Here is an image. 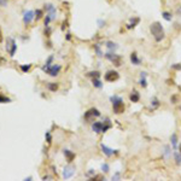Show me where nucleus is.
I'll list each match as a JSON object with an SVG mask.
<instances>
[{
  "mask_svg": "<svg viewBox=\"0 0 181 181\" xmlns=\"http://www.w3.org/2000/svg\"><path fill=\"white\" fill-rule=\"evenodd\" d=\"M150 33H151V35L153 36L156 42H162L163 40L165 39L164 28H163L162 23L158 22V21L152 22V23L150 24Z\"/></svg>",
  "mask_w": 181,
  "mask_h": 181,
  "instance_id": "f257e3e1",
  "label": "nucleus"
},
{
  "mask_svg": "<svg viewBox=\"0 0 181 181\" xmlns=\"http://www.w3.org/2000/svg\"><path fill=\"white\" fill-rule=\"evenodd\" d=\"M110 102L112 104V110L116 115L119 114H123L126 106H124V102H123V98L119 97V95H111L110 97Z\"/></svg>",
  "mask_w": 181,
  "mask_h": 181,
  "instance_id": "f03ea898",
  "label": "nucleus"
},
{
  "mask_svg": "<svg viewBox=\"0 0 181 181\" xmlns=\"http://www.w3.org/2000/svg\"><path fill=\"white\" fill-rule=\"evenodd\" d=\"M104 57L109 60V62H111L112 64H115L116 66H121L122 65V57L119 54H117L116 52H110L107 51L106 53H104Z\"/></svg>",
  "mask_w": 181,
  "mask_h": 181,
  "instance_id": "7ed1b4c3",
  "label": "nucleus"
},
{
  "mask_svg": "<svg viewBox=\"0 0 181 181\" xmlns=\"http://www.w3.org/2000/svg\"><path fill=\"white\" fill-rule=\"evenodd\" d=\"M102 116V114H100V111L98 109L95 107H90L89 110H87V111L85 112L83 115V118L85 121H88V122H92V121H94V118H98Z\"/></svg>",
  "mask_w": 181,
  "mask_h": 181,
  "instance_id": "20e7f679",
  "label": "nucleus"
},
{
  "mask_svg": "<svg viewBox=\"0 0 181 181\" xmlns=\"http://www.w3.org/2000/svg\"><path fill=\"white\" fill-rule=\"evenodd\" d=\"M42 71H45L46 74H48L49 76H52V77H56L59 71L62 70V65H59V64H52L51 66H42Z\"/></svg>",
  "mask_w": 181,
  "mask_h": 181,
  "instance_id": "39448f33",
  "label": "nucleus"
},
{
  "mask_svg": "<svg viewBox=\"0 0 181 181\" xmlns=\"http://www.w3.org/2000/svg\"><path fill=\"white\" fill-rule=\"evenodd\" d=\"M6 51L8 52L10 57H13L16 51H17V44L16 40L13 37H7V42H6Z\"/></svg>",
  "mask_w": 181,
  "mask_h": 181,
  "instance_id": "423d86ee",
  "label": "nucleus"
},
{
  "mask_svg": "<svg viewBox=\"0 0 181 181\" xmlns=\"http://www.w3.org/2000/svg\"><path fill=\"white\" fill-rule=\"evenodd\" d=\"M104 78L107 82H115L119 78V74H118V71H116V70H109V71L105 73Z\"/></svg>",
  "mask_w": 181,
  "mask_h": 181,
  "instance_id": "0eeeda50",
  "label": "nucleus"
},
{
  "mask_svg": "<svg viewBox=\"0 0 181 181\" xmlns=\"http://www.w3.org/2000/svg\"><path fill=\"white\" fill-rule=\"evenodd\" d=\"M100 148H102L103 153H104L106 157H112V156H115V155L118 153V150H114V148H111V147L106 146V145L103 144V143L100 144Z\"/></svg>",
  "mask_w": 181,
  "mask_h": 181,
  "instance_id": "6e6552de",
  "label": "nucleus"
},
{
  "mask_svg": "<svg viewBox=\"0 0 181 181\" xmlns=\"http://www.w3.org/2000/svg\"><path fill=\"white\" fill-rule=\"evenodd\" d=\"M35 19V11H32V10H28L23 13V23L24 24H30Z\"/></svg>",
  "mask_w": 181,
  "mask_h": 181,
  "instance_id": "1a4fd4ad",
  "label": "nucleus"
},
{
  "mask_svg": "<svg viewBox=\"0 0 181 181\" xmlns=\"http://www.w3.org/2000/svg\"><path fill=\"white\" fill-rule=\"evenodd\" d=\"M45 8H46V12L47 15H49V17L52 18V21L57 18V10H56V6L53 4H46L45 5Z\"/></svg>",
  "mask_w": 181,
  "mask_h": 181,
  "instance_id": "9d476101",
  "label": "nucleus"
},
{
  "mask_svg": "<svg viewBox=\"0 0 181 181\" xmlns=\"http://www.w3.org/2000/svg\"><path fill=\"white\" fill-rule=\"evenodd\" d=\"M75 167L74 165H66V167H64V169H63V176H64V179H70V177H73L74 176V174H75Z\"/></svg>",
  "mask_w": 181,
  "mask_h": 181,
  "instance_id": "9b49d317",
  "label": "nucleus"
},
{
  "mask_svg": "<svg viewBox=\"0 0 181 181\" xmlns=\"http://www.w3.org/2000/svg\"><path fill=\"white\" fill-rule=\"evenodd\" d=\"M139 85H140V87H143V88H146L147 87V73L146 71H141V73H140Z\"/></svg>",
  "mask_w": 181,
  "mask_h": 181,
  "instance_id": "f8f14e48",
  "label": "nucleus"
},
{
  "mask_svg": "<svg viewBox=\"0 0 181 181\" xmlns=\"http://www.w3.org/2000/svg\"><path fill=\"white\" fill-rule=\"evenodd\" d=\"M105 47L107 48V51H110V52H116L119 46H118L115 41H111V40H109V41L105 42Z\"/></svg>",
  "mask_w": 181,
  "mask_h": 181,
  "instance_id": "ddd939ff",
  "label": "nucleus"
},
{
  "mask_svg": "<svg viewBox=\"0 0 181 181\" xmlns=\"http://www.w3.org/2000/svg\"><path fill=\"white\" fill-rule=\"evenodd\" d=\"M140 23V17H132L129 19V23L126 25L127 29H134Z\"/></svg>",
  "mask_w": 181,
  "mask_h": 181,
  "instance_id": "4468645a",
  "label": "nucleus"
},
{
  "mask_svg": "<svg viewBox=\"0 0 181 181\" xmlns=\"http://www.w3.org/2000/svg\"><path fill=\"white\" fill-rule=\"evenodd\" d=\"M103 122H93L92 123V129H93V132L97 133V134H100V133H103Z\"/></svg>",
  "mask_w": 181,
  "mask_h": 181,
  "instance_id": "2eb2a0df",
  "label": "nucleus"
},
{
  "mask_svg": "<svg viewBox=\"0 0 181 181\" xmlns=\"http://www.w3.org/2000/svg\"><path fill=\"white\" fill-rule=\"evenodd\" d=\"M130 62H132V64L133 65H140L141 64V59L139 58V56H138V53L136 52H132L130 53Z\"/></svg>",
  "mask_w": 181,
  "mask_h": 181,
  "instance_id": "dca6fc26",
  "label": "nucleus"
},
{
  "mask_svg": "<svg viewBox=\"0 0 181 181\" xmlns=\"http://www.w3.org/2000/svg\"><path fill=\"white\" fill-rule=\"evenodd\" d=\"M129 99H130V102H132V103H138L140 100V94H139L138 90L133 89L132 93H130V95H129Z\"/></svg>",
  "mask_w": 181,
  "mask_h": 181,
  "instance_id": "f3484780",
  "label": "nucleus"
},
{
  "mask_svg": "<svg viewBox=\"0 0 181 181\" xmlns=\"http://www.w3.org/2000/svg\"><path fill=\"white\" fill-rule=\"evenodd\" d=\"M63 153H64V156L66 157L68 163H71L73 160H74V158H75V153L73 152V151H70V150H64V151H63Z\"/></svg>",
  "mask_w": 181,
  "mask_h": 181,
  "instance_id": "a211bd4d",
  "label": "nucleus"
},
{
  "mask_svg": "<svg viewBox=\"0 0 181 181\" xmlns=\"http://www.w3.org/2000/svg\"><path fill=\"white\" fill-rule=\"evenodd\" d=\"M93 48H94V52H95V54H97L99 58L104 57V52L102 51V45H100V44L95 42V44L93 45Z\"/></svg>",
  "mask_w": 181,
  "mask_h": 181,
  "instance_id": "6ab92c4d",
  "label": "nucleus"
},
{
  "mask_svg": "<svg viewBox=\"0 0 181 181\" xmlns=\"http://www.w3.org/2000/svg\"><path fill=\"white\" fill-rule=\"evenodd\" d=\"M92 85H93V87H95V88H98V89H102V88L104 87V83L102 82L100 77H94V78H92Z\"/></svg>",
  "mask_w": 181,
  "mask_h": 181,
  "instance_id": "aec40b11",
  "label": "nucleus"
},
{
  "mask_svg": "<svg viewBox=\"0 0 181 181\" xmlns=\"http://www.w3.org/2000/svg\"><path fill=\"white\" fill-rule=\"evenodd\" d=\"M170 143H172L173 150H177L179 139H177V135H176V133H173V134H172V136H170Z\"/></svg>",
  "mask_w": 181,
  "mask_h": 181,
  "instance_id": "412c9836",
  "label": "nucleus"
},
{
  "mask_svg": "<svg viewBox=\"0 0 181 181\" xmlns=\"http://www.w3.org/2000/svg\"><path fill=\"white\" fill-rule=\"evenodd\" d=\"M159 105H160V102L158 100L157 97H153L152 99H151V106H150L151 110H156L157 107H159Z\"/></svg>",
  "mask_w": 181,
  "mask_h": 181,
  "instance_id": "4be33fe9",
  "label": "nucleus"
},
{
  "mask_svg": "<svg viewBox=\"0 0 181 181\" xmlns=\"http://www.w3.org/2000/svg\"><path fill=\"white\" fill-rule=\"evenodd\" d=\"M163 156H164V158H170L172 157V148H170V146L169 145H165L164 147H163Z\"/></svg>",
  "mask_w": 181,
  "mask_h": 181,
  "instance_id": "5701e85b",
  "label": "nucleus"
},
{
  "mask_svg": "<svg viewBox=\"0 0 181 181\" xmlns=\"http://www.w3.org/2000/svg\"><path fill=\"white\" fill-rule=\"evenodd\" d=\"M162 17H163L164 21H167V22H172L173 21V15H172V12H169V11H163L162 12Z\"/></svg>",
  "mask_w": 181,
  "mask_h": 181,
  "instance_id": "b1692460",
  "label": "nucleus"
},
{
  "mask_svg": "<svg viewBox=\"0 0 181 181\" xmlns=\"http://www.w3.org/2000/svg\"><path fill=\"white\" fill-rule=\"evenodd\" d=\"M47 88H48V90H51V92H56V90H58V88H59V85L57 82H48Z\"/></svg>",
  "mask_w": 181,
  "mask_h": 181,
  "instance_id": "393cba45",
  "label": "nucleus"
},
{
  "mask_svg": "<svg viewBox=\"0 0 181 181\" xmlns=\"http://www.w3.org/2000/svg\"><path fill=\"white\" fill-rule=\"evenodd\" d=\"M44 17V11L41 8H37V10H35V19L36 21H39V19H41Z\"/></svg>",
  "mask_w": 181,
  "mask_h": 181,
  "instance_id": "a878e982",
  "label": "nucleus"
},
{
  "mask_svg": "<svg viewBox=\"0 0 181 181\" xmlns=\"http://www.w3.org/2000/svg\"><path fill=\"white\" fill-rule=\"evenodd\" d=\"M100 74L98 70H94V71H89V73H87V76L88 77H92V78H94V77H100Z\"/></svg>",
  "mask_w": 181,
  "mask_h": 181,
  "instance_id": "bb28decb",
  "label": "nucleus"
},
{
  "mask_svg": "<svg viewBox=\"0 0 181 181\" xmlns=\"http://www.w3.org/2000/svg\"><path fill=\"white\" fill-rule=\"evenodd\" d=\"M53 59H54V56L51 54L47 59H46V62H45V66H51L53 64Z\"/></svg>",
  "mask_w": 181,
  "mask_h": 181,
  "instance_id": "cd10ccee",
  "label": "nucleus"
},
{
  "mask_svg": "<svg viewBox=\"0 0 181 181\" xmlns=\"http://www.w3.org/2000/svg\"><path fill=\"white\" fill-rule=\"evenodd\" d=\"M174 158H175L176 164L180 165V164H181V155H180V152H177L176 150H175V152H174Z\"/></svg>",
  "mask_w": 181,
  "mask_h": 181,
  "instance_id": "c85d7f7f",
  "label": "nucleus"
},
{
  "mask_svg": "<svg viewBox=\"0 0 181 181\" xmlns=\"http://www.w3.org/2000/svg\"><path fill=\"white\" fill-rule=\"evenodd\" d=\"M109 170H110V165H109L107 163H103V164H102V172H103L104 174H107Z\"/></svg>",
  "mask_w": 181,
  "mask_h": 181,
  "instance_id": "c756f323",
  "label": "nucleus"
},
{
  "mask_svg": "<svg viewBox=\"0 0 181 181\" xmlns=\"http://www.w3.org/2000/svg\"><path fill=\"white\" fill-rule=\"evenodd\" d=\"M44 34H45V36H47V37H49L51 36V34H52V29H51V27H45V32H44Z\"/></svg>",
  "mask_w": 181,
  "mask_h": 181,
  "instance_id": "7c9ffc66",
  "label": "nucleus"
},
{
  "mask_svg": "<svg viewBox=\"0 0 181 181\" xmlns=\"http://www.w3.org/2000/svg\"><path fill=\"white\" fill-rule=\"evenodd\" d=\"M51 22H52V18L49 17V15H46V17H45V21H44V25H45V27H48Z\"/></svg>",
  "mask_w": 181,
  "mask_h": 181,
  "instance_id": "2f4dec72",
  "label": "nucleus"
},
{
  "mask_svg": "<svg viewBox=\"0 0 181 181\" xmlns=\"http://www.w3.org/2000/svg\"><path fill=\"white\" fill-rule=\"evenodd\" d=\"M45 138H46V141H47L48 144H51V143H52V135H51V132H46Z\"/></svg>",
  "mask_w": 181,
  "mask_h": 181,
  "instance_id": "473e14b6",
  "label": "nucleus"
},
{
  "mask_svg": "<svg viewBox=\"0 0 181 181\" xmlns=\"http://www.w3.org/2000/svg\"><path fill=\"white\" fill-rule=\"evenodd\" d=\"M10 102H11V99H10V98H7V97H4V95H1V94H0V103H10Z\"/></svg>",
  "mask_w": 181,
  "mask_h": 181,
  "instance_id": "72a5a7b5",
  "label": "nucleus"
},
{
  "mask_svg": "<svg viewBox=\"0 0 181 181\" xmlns=\"http://www.w3.org/2000/svg\"><path fill=\"white\" fill-rule=\"evenodd\" d=\"M30 68H32V64H28V65H21V70L23 73H28Z\"/></svg>",
  "mask_w": 181,
  "mask_h": 181,
  "instance_id": "f704fd0d",
  "label": "nucleus"
},
{
  "mask_svg": "<svg viewBox=\"0 0 181 181\" xmlns=\"http://www.w3.org/2000/svg\"><path fill=\"white\" fill-rule=\"evenodd\" d=\"M97 22H98V27H99V28H104L105 24H106V22L104 21V19H102V18H99Z\"/></svg>",
  "mask_w": 181,
  "mask_h": 181,
  "instance_id": "c9c22d12",
  "label": "nucleus"
},
{
  "mask_svg": "<svg viewBox=\"0 0 181 181\" xmlns=\"http://www.w3.org/2000/svg\"><path fill=\"white\" fill-rule=\"evenodd\" d=\"M172 69L173 70H181V63H175V64H172Z\"/></svg>",
  "mask_w": 181,
  "mask_h": 181,
  "instance_id": "e433bc0d",
  "label": "nucleus"
},
{
  "mask_svg": "<svg viewBox=\"0 0 181 181\" xmlns=\"http://www.w3.org/2000/svg\"><path fill=\"white\" fill-rule=\"evenodd\" d=\"M121 179V172L118 170V172H116L114 175H112V180H119Z\"/></svg>",
  "mask_w": 181,
  "mask_h": 181,
  "instance_id": "4c0bfd02",
  "label": "nucleus"
},
{
  "mask_svg": "<svg viewBox=\"0 0 181 181\" xmlns=\"http://www.w3.org/2000/svg\"><path fill=\"white\" fill-rule=\"evenodd\" d=\"M93 175H95V173H94V170H93V169H89V172L87 173V176H88V177H92Z\"/></svg>",
  "mask_w": 181,
  "mask_h": 181,
  "instance_id": "58836bf2",
  "label": "nucleus"
},
{
  "mask_svg": "<svg viewBox=\"0 0 181 181\" xmlns=\"http://www.w3.org/2000/svg\"><path fill=\"white\" fill-rule=\"evenodd\" d=\"M7 3H8V0H0V6L5 7V6L7 5Z\"/></svg>",
  "mask_w": 181,
  "mask_h": 181,
  "instance_id": "ea45409f",
  "label": "nucleus"
},
{
  "mask_svg": "<svg viewBox=\"0 0 181 181\" xmlns=\"http://www.w3.org/2000/svg\"><path fill=\"white\" fill-rule=\"evenodd\" d=\"M65 39H66V41H70V40H71V34H70V33H66Z\"/></svg>",
  "mask_w": 181,
  "mask_h": 181,
  "instance_id": "a19ab883",
  "label": "nucleus"
},
{
  "mask_svg": "<svg viewBox=\"0 0 181 181\" xmlns=\"http://www.w3.org/2000/svg\"><path fill=\"white\" fill-rule=\"evenodd\" d=\"M66 27H68V21H64L63 24H62V30H64Z\"/></svg>",
  "mask_w": 181,
  "mask_h": 181,
  "instance_id": "79ce46f5",
  "label": "nucleus"
},
{
  "mask_svg": "<svg viewBox=\"0 0 181 181\" xmlns=\"http://www.w3.org/2000/svg\"><path fill=\"white\" fill-rule=\"evenodd\" d=\"M3 41V33H1V29H0V42Z\"/></svg>",
  "mask_w": 181,
  "mask_h": 181,
  "instance_id": "37998d69",
  "label": "nucleus"
},
{
  "mask_svg": "<svg viewBox=\"0 0 181 181\" xmlns=\"http://www.w3.org/2000/svg\"><path fill=\"white\" fill-rule=\"evenodd\" d=\"M179 152H180V155H181V143H180V145H179Z\"/></svg>",
  "mask_w": 181,
  "mask_h": 181,
  "instance_id": "c03bdc74",
  "label": "nucleus"
}]
</instances>
